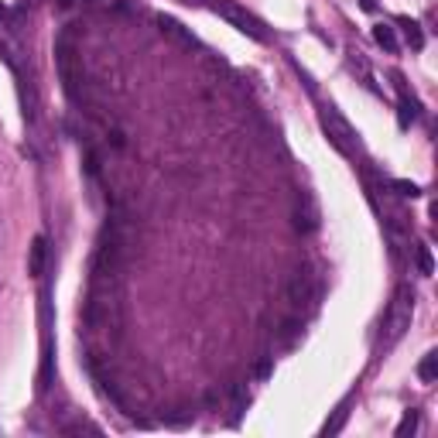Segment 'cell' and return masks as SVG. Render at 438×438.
Returning <instances> with one entry per match:
<instances>
[{"instance_id":"obj_1","label":"cell","mask_w":438,"mask_h":438,"mask_svg":"<svg viewBox=\"0 0 438 438\" xmlns=\"http://www.w3.org/2000/svg\"><path fill=\"white\" fill-rule=\"evenodd\" d=\"M411 315H414V291L411 284H401L390 308H387V319H383V332H380V346L390 349L408 328H411Z\"/></svg>"},{"instance_id":"obj_2","label":"cell","mask_w":438,"mask_h":438,"mask_svg":"<svg viewBox=\"0 0 438 438\" xmlns=\"http://www.w3.org/2000/svg\"><path fill=\"white\" fill-rule=\"evenodd\" d=\"M55 69H58V79H62V89L72 103H79V82H82V58L76 52L72 38L69 35H58L55 42Z\"/></svg>"},{"instance_id":"obj_3","label":"cell","mask_w":438,"mask_h":438,"mask_svg":"<svg viewBox=\"0 0 438 438\" xmlns=\"http://www.w3.org/2000/svg\"><path fill=\"white\" fill-rule=\"evenodd\" d=\"M319 123H322L326 137L332 141V148H335L339 155H346V158H353V155H356V130L346 123V116H342L339 110H335V107H322V110H319Z\"/></svg>"},{"instance_id":"obj_4","label":"cell","mask_w":438,"mask_h":438,"mask_svg":"<svg viewBox=\"0 0 438 438\" xmlns=\"http://www.w3.org/2000/svg\"><path fill=\"white\" fill-rule=\"evenodd\" d=\"M213 10H216L219 17H226L236 31H243V35H250L254 42H268V28L250 14V10H243L240 3H233V0H213Z\"/></svg>"},{"instance_id":"obj_5","label":"cell","mask_w":438,"mask_h":438,"mask_svg":"<svg viewBox=\"0 0 438 438\" xmlns=\"http://www.w3.org/2000/svg\"><path fill=\"white\" fill-rule=\"evenodd\" d=\"M45 268H49V240L35 236L31 247H28V274L31 277H45Z\"/></svg>"},{"instance_id":"obj_6","label":"cell","mask_w":438,"mask_h":438,"mask_svg":"<svg viewBox=\"0 0 438 438\" xmlns=\"http://www.w3.org/2000/svg\"><path fill=\"white\" fill-rule=\"evenodd\" d=\"M158 28H161V35H168L171 42H178V45H185V49H192L195 45V38H192V31H185L175 17H168V14H158Z\"/></svg>"},{"instance_id":"obj_7","label":"cell","mask_w":438,"mask_h":438,"mask_svg":"<svg viewBox=\"0 0 438 438\" xmlns=\"http://www.w3.org/2000/svg\"><path fill=\"white\" fill-rule=\"evenodd\" d=\"M414 120H418V103H414L408 93H401V107H397V123H401V130H408Z\"/></svg>"},{"instance_id":"obj_8","label":"cell","mask_w":438,"mask_h":438,"mask_svg":"<svg viewBox=\"0 0 438 438\" xmlns=\"http://www.w3.org/2000/svg\"><path fill=\"white\" fill-rule=\"evenodd\" d=\"M305 206H308L305 213H301V209H295V229H298V233H312V229L319 226V213H315V206H312L308 199H305Z\"/></svg>"},{"instance_id":"obj_9","label":"cell","mask_w":438,"mask_h":438,"mask_svg":"<svg viewBox=\"0 0 438 438\" xmlns=\"http://www.w3.org/2000/svg\"><path fill=\"white\" fill-rule=\"evenodd\" d=\"M397 24L404 28V38H408L411 49H425V35H421V24H418V21H411V17H397Z\"/></svg>"},{"instance_id":"obj_10","label":"cell","mask_w":438,"mask_h":438,"mask_svg":"<svg viewBox=\"0 0 438 438\" xmlns=\"http://www.w3.org/2000/svg\"><path fill=\"white\" fill-rule=\"evenodd\" d=\"M374 42H377V45H380L383 52H397V35H394V28H390V24H377V28H374Z\"/></svg>"},{"instance_id":"obj_11","label":"cell","mask_w":438,"mask_h":438,"mask_svg":"<svg viewBox=\"0 0 438 438\" xmlns=\"http://www.w3.org/2000/svg\"><path fill=\"white\" fill-rule=\"evenodd\" d=\"M418 377L425 383H435V377H438V353L432 349V353H425V360L418 363Z\"/></svg>"},{"instance_id":"obj_12","label":"cell","mask_w":438,"mask_h":438,"mask_svg":"<svg viewBox=\"0 0 438 438\" xmlns=\"http://www.w3.org/2000/svg\"><path fill=\"white\" fill-rule=\"evenodd\" d=\"M418 421H421V414H418V408H411V411H404V418H401V425H397V438H408L418 432Z\"/></svg>"},{"instance_id":"obj_13","label":"cell","mask_w":438,"mask_h":438,"mask_svg":"<svg viewBox=\"0 0 438 438\" xmlns=\"http://www.w3.org/2000/svg\"><path fill=\"white\" fill-rule=\"evenodd\" d=\"M346 418H349V411H346V404L335 411V418L332 421H326V428H322V435H339L342 432V425H346Z\"/></svg>"},{"instance_id":"obj_14","label":"cell","mask_w":438,"mask_h":438,"mask_svg":"<svg viewBox=\"0 0 438 438\" xmlns=\"http://www.w3.org/2000/svg\"><path fill=\"white\" fill-rule=\"evenodd\" d=\"M390 189H394L397 195H408V199H418V195H421V189H418L414 182H404V178H394Z\"/></svg>"},{"instance_id":"obj_15","label":"cell","mask_w":438,"mask_h":438,"mask_svg":"<svg viewBox=\"0 0 438 438\" xmlns=\"http://www.w3.org/2000/svg\"><path fill=\"white\" fill-rule=\"evenodd\" d=\"M418 271L425 274V277L435 271V261H432V247H425V243L418 247Z\"/></svg>"},{"instance_id":"obj_16","label":"cell","mask_w":438,"mask_h":438,"mask_svg":"<svg viewBox=\"0 0 438 438\" xmlns=\"http://www.w3.org/2000/svg\"><path fill=\"white\" fill-rule=\"evenodd\" d=\"M268 374H271V356H268V360L257 367V377H268Z\"/></svg>"},{"instance_id":"obj_17","label":"cell","mask_w":438,"mask_h":438,"mask_svg":"<svg viewBox=\"0 0 438 438\" xmlns=\"http://www.w3.org/2000/svg\"><path fill=\"white\" fill-rule=\"evenodd\" d=\"M360 3H363V10H370V14L377 10V0H360Z\"/></svg>"},{"instance_id":"obj_18","label":"cell","mask_w":438,"mask_h":438,"mask_svg":"<svg viewBox=\"0 0 438 438\" xmlns=\"http://www.w3.org/2000/svg\"><path fill=\"white\" fill-rule=\"evenodd\" d=\"M182 3H202V0H182Z\"/></svg>"},{"instance_id":"obj_19","label":"cell","mask_w":438,"mask_h":438,"mask_svg":"<svg viewBox=\"0 0 438 438\" xmlns=\"http://www.w3.org/2000/svg\"><path fill=\"white\" fill-rule=\"evenodd\" d=\"M0 14H3V3H0Z\"/></svg>"}]
</instances>
